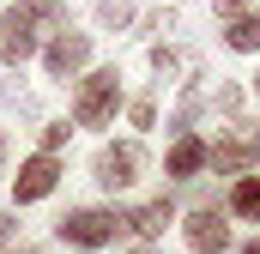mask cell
<instances>
[{"label": "cell", "instance_id": "obj_1", "mask_svg": "<svg viewBox=\"0 0 260 254\" xmlns=\"http://www.w3.org/2000/svg\"><path fill=\"white\" fill-rule=\"evenodd\" d=\"M121 236H127V224H121L115 206H73V212L55 218V242H67V248H79V254L115 248Z\"/></svg>", "mask_w": 260, "mask_h": 254}, {"label": "cell", "instance_id": "obj_2", "mask_svg": "<svg viewBox=\"0 0 260 254\" xmlns=\"http://www.w3.org/2000/svg\"><path fill=\"white\" fill-rule=\"evenodd\" d=\"M121 109V73L115 67H91L73 85V127H109Z\"/></svg>", "mask_w": 260, "mask_h": 254}, {"label": "cell", "instance_id": "obj_3", "mask_svg": "<svg viewBox=\"0 0 260 254\" xmlns=\"http://www.w3.org/2000/svg\"><path fill=\"white\" fill-rule=\"evenodd\" d=\"M139 176H145V145H139V139H109V145L91 157V182L103 194H127Z\"/></svg>", "mask_w": 260, "mask_h": 254}, {"label": "cell", "instance_id": "obj_4", "mask_svg": "<svg viewBox=\"0 0 260 254\" xmlns=\"http://www.w3.org/2000/svg\"><path fill=\"white\" fill-rule=\"evenodd\" d=\"M206 170H218V176H254L260 170V127H230L224 139H206Z\"/></svg>", "mask_w": 260, "mask_h": 254}, {"label": "cell", "instance_id": "obj_5", "mask_svg": "<svg viewBox=\"0 0 260 254\" xmlns=\"http://www.w3.org/2000/svg\"><path fill=\"white\" fill-rule=\"evenodd\" d=\"M37 55H43V73L61 79V85H67V79H85V73H91V37L67 24V30H55V37L37 49Z\"/></svg>", "mask_w": 260, "mask_h": 254}, {"label": "cell", "instance_id": "obj_6", "mask_svg": "<svg viewBox=\"0 0 260 254\" xmlns=\"http://www.w3.org/2000/svg\"><path fill=\"white\" fill-rule=\"evenodd\" d=\"M182 236H188L194 254H230V218H224V206H194L182 218Z\"/></svg>", "mask_w": 260, "mask_h": 254}, {"label": "cell", "instance_id": "obj_7", "mask_svg": "<svg viewBox=\"0 0 260 254\" xmlns=\"http://www.w3.org/2000/svg\"><path fill=\"white\" fill-rule=\"evenodd\" d=\"M61 188V157H24L18 164V176H12V206H37V200H49V194Z\"/></svg>", "mask_w": 260, "mask_h": 254}, {"label": "cell", "instance_id": "obj_8", "mask_svg": "<svg viewBox=\"0 0 260 254\" xmlns=\"http://www.w3.org/2000/svg\"><path fill=\"white\" fill-rule=\"evenodd\" d=\"M121 224H127V236H139L145 248H157V236L176 224V200H170V194L139 200V206H127V212H121Z\"/></svg>", "mask_w": 260, "mask_h": 254}, {"label": "cell", "instance_id": "obj_9", "mask_svg": "<svg viewBox=\"0 0 260 254\" xmlns=\"http://www.w3.org/2000/svg\"><path fill=\"white\" fill-rule=\"evenodd\" d=\"M0 30H67V0H18L0 12Z\"/></svg>", "mask_w": 260, "mask_h": 254}, {"label": "cell", "instance_id": "obj_10", "mask_svg": "<svg viewBox=\"0 0 260 254\" xmlns=\"http://www.w3.org/2000/svg\"><path fill=\"white\" fill-rule=\"evenodd\" d=\"M200 170H206V139H200V133H182V139L170 145V157H164V176H176V182H194Z\"/></svg>", "mask_w": 260, "mask_h": 254}, {"label": "cell", "instance_id": "obj_11", "mask_svg": "<svg viewBox=\"0 0 260 254\" xmlns=\"http://www.w3.org/2000/svg\"><path fill=\"white\" fill-rule=\"evenodd\" d=\"M224 218H242V224H260V176H236V182H230V200H224Z\"/></svg>", "mask_w": 260, "mask_h": 254}, {"label": "cell", "instance_id": "obj_12", "mask_svg": "<svg viewBox=\"0 0 260 254\" xmlns=\"http://www.w3.org/2000/svg\"><path fill=\"white\" fill-rule=\"evenodd\" d=\"M224 49L254 55V49H260V12H254V18H230V24H224Z\"/></svg>", "mask_w": 260, "mask_h": 254}, {"label": "cell", "instance_id": "obj_13", "mask_svg": "<svg viewBox=\"0 0 260 254\" xmlns=\"http://www.w3.org/2000/svg\"><path fill=\"white\" fill-rule=\"evenodd\" d=\"M37 55V37L30 30H0V67H24Z\"/></svg>", "mask_w": 260, "mask_h": 254}, {"label": "cell", "instance_id": "obj_14", "mask_svg": "<svg viewBox=\"0 0 260 254\" xmlns=\"http://www.w3.org/2000/svg\"><path fill=\"white\" fill-rule=\"evenodd\" d=\"M206 109V91H200L194 79H188V91H182V103H176V115H170V127H176V139L182 133H194V115Z\"/></svg>", "mask_w": 260, "mask_h": 254}, {"label": "cell", "instance_id": "obj_15", "mask_svg": "<svg viewBox=\"0 0 260 254\" xmlns=\"http://www.w3.org/2000/svg\"><path fill=\"white\" fill-rule=\"evenodd\" d=\"M67 139H73V127H67V121H43V133H37V151H43V157H61Z\"/></svg>", "mask_w": 260, "mask_h": 254}, {"label": "cell", "instance_id": "obj_16", "mask_svg": "<svg viewBox=\"0 0 260 254\" xmlns=\"http://www.w3.org/2000/svg\"><path fill=\"white\" fill-rule=\"evenodd\" d=\"M97 24H103V30L133 24V0H97Z\"/></svg>", "mask_w": 260, "mask_h": 254}, {"label": "cell", "instance_id": "obj_17", "mask_svg": "<svg viewBox=\"0 0 260 254\" xmlns=\"http://www.w3.org/2000/svg\"><path fill=\"white\" fill-rule=\"evenodd\" d=\"M182 67V49H170V43H151V73L164 79V73H176Z\"/></svg>", "mask_w": 260, "mask_h": 254}, {"label": "cell", "instance_id": "obj_18", "mask_svg": "<svg viewBox=\"0 0 260 254\" xmlns=\"http://www.w3.org/2000/svg\"><path fill=\"white\" fill-rule=\"evenodd\" d=\"M127 121L133 127H157V103H151V97H133V103H127Z\"/></svg>", "mask_w": 260, "mask_h": 254}, {"label": "cell", "instance_id": "obj_19", "mask_svg": "<svg viewBox=\"0 0 260 254\" xmlns=\"http://www.w3.org/2000/svg\"><path fill=\"white\" fill-rule=\"evenodd\" d=\"M224 115H242V85H218V97H212Z\"/></svg>", "mask_w": 260, "mask_h": 254}, {"label": "cell", "instance_id": "obj_20", "mask_svg": "<svg viewBox=\"0 0 260 254\" xmlns=\"http://www.w3.org/2000/svg\"><path fill=\"white\" fill-rule=\"evenodd\" d=\"M212 6H218L224 18H254L260 12V0H212Z\"/></svg>", "mask_w": 260, "mask_h": 254}, {"label": "cell", "instance_id": "obj_21", "mask_svg": "<svg viewBox=\"0 0 260 254\" xmlns=\"http://www.w3.org/2000/svg\"><path fill=\"white\" fill-rule=\"evenodd\" d=\"M12 248H18V218L0 212V254H12Z\"/></svg>", "mask_w": 260, "mask_h": 254}, {"label": "cell", "instance_id": "obj_22", "mask_svg": "<svg viewBox=\"0 0 260 254\" xmlns=\"http://www.w3.org/2000/svg\"><path fill=\"white\" fill-rule=\"evenodd\" d=\"M236 254H260V236H254V242H242V248H236Z\"/></svg>", "mask_w": 260, "mask_h": 254}, {"label": "cell", "instance_id": "obj_23", "mask_svg": "<svg viewBox=\"0 0 260 254\" xmlns=\"http://www.w3.org/2000/svg\"><path fill=\"white\" fill-rule=\"evenodd\" d=\"M0 170H6V127H0Z\"/></svg>", "mask_w": 260, "mask_h": 254}, {"label": "cell", "instance_id": "obj_24", "mask_svg": "<svg viewBox=\"0 0 260 254\" xmlns=\"http://www.w3.org/2000/svg\"><path fill=\"white\" fill-rule=\"evenodd\" d=\"M127 254H164V248H145V242H139V248H127Z\"/></svg>", "mask_w": 260, "mask_h": 254}, {"label": "cell", "instance_id": "obj_25", "mask_svg": "<svg viewBox=\"0 0 260 254\" xmlns=\"http://www.w3.org/2000/svg\"><path fill=\"white\" fill-rule=\"evenodd\" d=\"M12 254H49V248H12Z\"/></svg>", "mask_w": 260, "mask_h": 254}]
</instances>
